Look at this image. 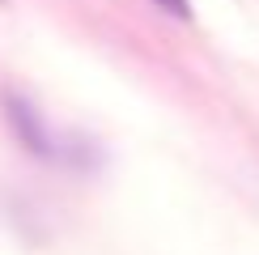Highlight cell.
<instances>
[{
  "instance_id": "cell-1",
  "label": "cell",
  "mask_w": 259,
  "mask_h": 255,
  "mask_svg": "<svg viewBox=\"0 0 259 255\" xmlns=\"http://www.w3.org/2000/svg\"><path fill=\"white\" fill-rule=\"evenodd\" d=\"M5 119H9V128L17 132V141H21L26 153H38V157H47V162H64V149L56 145V136L47 132V123L38 119V111H34L26 98L5 94Z\"/></svg>"
},
{
  "instance_id": "cell-2",
  "label": "cell",
  "mask_w": 259,
  "mask_h": 255,
  "mask_svg": "<svg viewBox=\"0 0 259 255\" xmlns=\"http://www.w3.org/2000/svg\"><path fill=\"white\" fill-rule=\"evenodd\" d=\"M166 9H175V13H187V0H161Z\"/></svg>"
}]
</instances>
